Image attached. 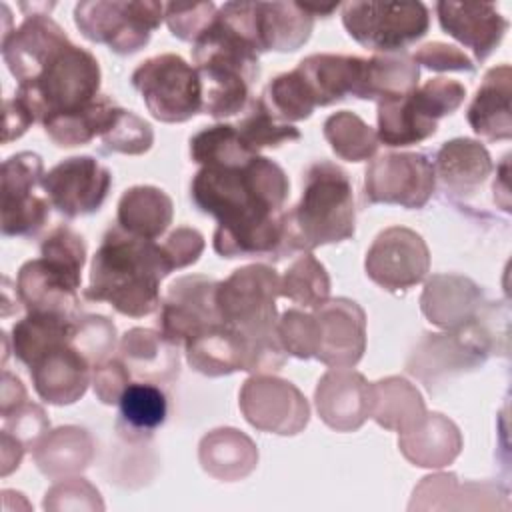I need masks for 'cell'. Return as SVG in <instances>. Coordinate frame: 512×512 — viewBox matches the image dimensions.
<instances>
[{"label": "cell", "mask_w": 512, "mask_h": 512, "mask_svg": "<svg viewBox=\"0 0 512 512\" xmlns=\"http://www.w3.org/2000/svg\"><path fill=\"white\" fill-rule=\"evenodd\" d=\"M328 276L326 270L320 262L312 258V254H304L298 258L290 270H286L284 280L280 282V294L288 296L290 300L310 306V308H320L328 296Z\"/></svg>", "instance_id": "cell-31"}, {"label": "cell", "mask_w": 512, "mask_h": 512, "mask_svg": "<svg viewBox=\"0 0 512 512\" xmlns=\"http://www.w3.org/2000/svg\"><path fill=\"white\" fill-rule=\"evenodd\" d=\"M510 66L492 68L468 108V122L478 136L508 140L512 136L510 116Z\"/></svg>", "instance_id": "cell-19"}, {"label": "cell", "mask_w": 512, "mask_h": 512, "mask_svg": "<svg viewBox=\"0 0 512 512\" xmlns=\"http://www.w3.org/2000/svg\"><path fill=\"white\" fill-rule=\"evenodd\" d=\"M324 136L330 142L332 150L350 162H360L370 158L376 152L378 138L374 130L362 122L356 114L342 110L332 114L324 122Z\"/></svg>", "instance_id": "cell-29"}, {"label": "cell", "mask_w": 512, "mask_h": 512, "mask_svg": "<svg viewBox=\"0 0 512 512\" xmlns=\"http://www.w3.org/2000/svg\"><path fill=\"white\" fill-rule=\"evenodd\" d=\"M216 284L206 276H184L170 286L158 326L172 346L188 344L210 326L222 322L214 302Z\"/></svg>", "instance_id": "cell-13"}, {"label": "cell", "mask_w": 512, "mask_h": 512, "mask_svg": "<svg viewBox=\"0 0 512 512\" xmlns=\"http://www.w3.org/2000/svg\"><path fill=\"white\" fill-rule=\"evenodd\" d=\"M260 100L278 122L286 124L308 118L316 108L306 82L296 70L270 80Z\"/></svg>", "instance_id": "cell-28"}, {"label": "cell", "mask_w": 512, "mask_h": 512, "mask_svg": "<svg viewBox=\"0 0 512 512\" xmlns=\"http://www.w3.org/2000/svg\"><path fill=\"white\" fill-rule=\"evenodd\" d=\"M288 192V176L266 156H252L232 166H202L190 186L194 204L218 220L214 250L224 258L288 254L284 212Z\"/></svg>", "instance_id": "cell-1"}, {"label": "cell", "mask_w": 512, "mask_h": 512, "mask_svg": "<svg viewBox=\"0 0 512 512\" xmlns=\"http://www.w3.org/2000/svg\"><path fill=\"white\" fill-rule=\"evenodd\" d=\"M436 14L442 30L470 48L480 62L494 52L508 28L494 4L438 2Z\"/></svg>", "instance_id": "cell-17"}, {"label": "cell", "mask_w": 512, "mask_h": 512, "mask_svg": "<svg viewBox=\"0 0 512 512\" xmlns=\"http://www.w3.org/2000/svg\"><path fill=\"white\" fill-rule=\"evenodd\" d=\"M464 96L466 88L460 82L448 78H432L424 86H416L412 90V98L420 112L434 122L446 114H452L462 104Z\"/></svg>", "instance_id": "cell-34"}, {"label": "cell", "mask_w": 512, "mask_h": 512, "mask_svg": "<svg viewBox=\"0 0 512 512\" xmlns=\"http://www.w3.org/2000/svg\"><path fill=\"white\" fill-rule=\"evenodd\" d=\"M276 332L282 346L298 358L316 356L320 350V324L316 316L288 310L276 326Z\"/></svg>", "instance_id": "cell-33"}, {"label": "cell", "mask_w": 512, "mask_h": 512, "mask_svg": "<svg viewBox=\"0 0 512 512\" xmlns=\"http://www.w3.org/2000/svg\"><path fill=\"white\" fill-rule=\"evenodd\" d=\"M118 110L120 106H116L112 98L98 94L84 108L70 114L54 116L42 122V126L56 146H84L96 136H102L112 126Z\"/></svg>", "instance_id": "cell-26"}, {"label": "cell", "mask_w": 512, "mask_h": 512, "mask_svg": "<svg viewBox=\"0 0 512 512\" xmlns=\"http://www.w3.org/2000/svg\"><path fill=\"white\" fill-rule=\"evenodd\" d=\"M278 294L280 280L274 268L262 264L238 268L226 282L216 284L214 302L220 320L250 344V372L276 370L284 362L276 332Z\"/></svg>", "instance_id": "cell-3"}, {"label": "cell", "mask_w": 512, "mask_h": 512, "mask_svg": "<svg viewBox=\"0 0 512 512\" xmlns=\"http://www.w3.org/2000/svg\"><path fill=\"white\" fill-rule=\"evenodd\" d=\"M42 256L28 260L16 278V292L28 312L78 318L86 244L68 226L54 228L40 246Z\"/></svg>", "instance_id": "cell-6"}, {"label": "cell", "mask_w": 512, "mask_h": 512, "mask_svg": "<svg viewBox=\"0 0 512 512\" xmlns=\"http://www.w3.org/2000/svg\"><path fill=\"white\" fill-rule=\"evenodd\" d=\"M28 368L36 394L56 406L76 402L90 382V360L74 342L46 350Z\"/></svg>", "instance_id": "cell-16"}, {"label": "cell", "mask_w": 512, "mask_h": 512, "mask_svg": "<svg viewBox=\"0 0 512 512\" xmlns=\"http://www.w3.org/2000/svg\"><path fill=\"white\" fill-rule=\"evenodd\" d=\"M112 184V174L92 156H72L58 162L42 178L50 204L66 218L100 210Z\"/></svg>", "instance_id": "cell-12"}, {"label": "cell", "mask_w": 512, "mask_h": 512, "mask_svg": "<svg viewBox=\"0 0 512 512\" xmlns=\"http://www.w3.org/2000/svg\"><path fill=\"white\" fill-rule=\"evenodd\" d=\"M354 220V192L348 174L328 160L310 164L302 180V196L286 212L288 254L354 236Z\"/></svg>", "instance_id": "cell-4"}, {"label": "cell", "mask_w": 512, "mask_h": 512, "mask_svg": "<svg viewBox=\"0 0 512 512\" xmlns=\"http://www.w3.org/2000/svg\"><path fill=\"white\" fill-rule=\"evenodd\" d=\"M132 86L160 122H186L202 112V80L178 54L152 56L132 72Z\"/></svg>", "instance_id": "cell-7"}, {"label": "cell", "mask_w": 512, "mask_h": 512, "mask_svg": "<svg viewBox=\"0 0 512 512\" xmlns=\"http://www.w3.org/2000/svg\"><path fill=\"white\" fill-rule=\"evenodd\" d=\"M438 122L426 118L414 98L412 90L406 94H390L378 100V132L376 138L384 146H410L430 138Z\"/></svg>", "instance_id": "cell-22"}, {"label": "cell", "mask_w": 512, "mask_h": 512, "mask_svg": "<svg viewBox=\"0 0 512 512\" xmlns=\"http://www.w3.org/2000/svg\"><path fill=\"white\" fill-rule=\"evenodd\" d=\"M162 246L168 252L174 268H184L198 260L200 252L204 250V238L198 230L178 228L166 238Z\"/></svg>", "instance_id": "cell-37"}, {"label": "cell", "mask_w": 512, "mask_h": 512, "mask_svg": "<svg viewBox=\"0 0 512 512\" xmlns=\"http://www.w3.org/2000/svg\"><path fill=\"white\" fill-rule=\"evenodd\" d=\"M190 156L194 162L202 166H218V164L232 166V164H244L246 160L258 154H252L244 146L236 126L214 124L190 138Z\"/></svg>", "instance_id": "cell-27"}, {"label": "cell", "mask_w": 512, "mask_h": 512, "mask_svg": "<svg viewBox=\"0 0 512 512\" xmlns=\"http://www.w3.org/2000/svg\"><path fill=\"white\" fill-rule=\"evenodd\" d=\"M342 24L348 34L374 52H400L420 40L430 26L422 2H346Z\"/></svg>", "instance_id": "cell-8"}, {"label": "cell", "mask_w": 512, "mask_h": 512, "mask_svg": "<svg viewBox=\"0 0 512 512\" xmlns=\"http://www.w3.org/2000/svg\"><path fill=\"white\" fill-rule=\"evenodd\" d=\"M106 150L122 154H142L152 146L154 132L150 124L134 112L120 108L112 126L100 136Z\"/></svg>", "instance_id": "cell-32"}, {"label": "cell", "mask_w": 512, "mask_h": 512, "mask_svg": "<svg viewBox=\"0 0 512 512\" xmlns=\"http://www.w3.org/2000/svg\"><path fill=\"white\" fill-rule=\"evenodd\" d=\"M100 90V66L92 52L62 38L18 84L14 98L34 122L70 114L90 104Z\"/></svg>", "instance_id": "cell-5"}, {"label": "cell", "mask_w": 512, "mask_h": 512, "mask_svg": "<svg viewBox=\"0 0 512 512\" xmlns=\"http://www.w3.org/2000/svg\"><path fill=\"white\" fill-rule=\"evenodd\" d=\"M416 64H422L430 70H460V72H474L472 60L460 52L456 46L444 44V42H430L416 50L412 56Z\"/></svg>", "instance_id": "cell-36"}, {"label": "cell", "mask_w": 512, "mask_h": 512, "mask_svg": "<svg viewBox=\"0 0 512 512\" xmlns=\"http://www.w3.org/2000/svg\"><path fill=\"white\" fill-rule=\"evenodd\" d=\"M296 72L306 82L314 104L328 106L356 96L368 100V60L342 54H312L304 58Z\"/></svg>", "instance_id": "cell-15"}, {"label": "cell", "mask_w": 512, "mask_h": 512, "mask_svg": "<svg viewBox=\"0 0 512 512\" xmlns=\"http://www.w3.org/2000/svg\"><path fill=\"white\" fill-rule=\"evenodd\" d=\"M434 190V168L424 154H384L364 178V198L370 204L422 208Z\"/></svg>", "instance_id": "cell-11"}, {"label": "cell", "mask_w": 512, "mask_h": 512, "mask_svg": "<svg viewBox=\"0 0 512 512\" xmlns=\"http://www.w3.org/2000/svg\"><path fill=\"white\" fill-rule=\"evenodd\" d=\"M434 176L442 180V184L458 194L472 192L480 186L492 170L490 156L486 148H482L474 140L458 138L446 142L434 162Z\"/></svg>", "instance_id": "cell-23"}, {"label": "cell", "mask_w": 512, "mask_h": 512, "mask_svg": "<svg viewBox=\"0 0 512 512\" xmlns=\"http://www.w3.org/2000/svg\"><path fill=\"white\" fill-rule=\"evenodd\" d=\"M172 222V200L154 186H134L118 202L116 224L140 238L154 240Z\"/></svg>", "instance_id": "cell-24"}, {"label": "cell", "mask_w": 512, "mask_h": 512, "mask_svg": "<svg viewBox=\"0 0 512 512\" xmlns=\"http://www.w3.org/2000/svg\"><path fill=\"white\" fill-rule=\"evenodd\" d=\"M118 406L116 430L130 442L150 438L168 416L166 394L152 382H130L122 390Z\"/></svg>", "instance_id": "cell-21"}, {"label": "cell", "mask_w": 512, "mask_h": 512, "mask_svg": "<svg viewBox=\"0 0 512 512\" xmlns=\"http://www.w3.org/2000/svg\"><path fill=\"white\" fill-rule=\"evenodd\" d=\"M236 130H238L244 146L252 154H258L260 148L280 146L282 142L300 138V130L294 128L292 124L278 122L268 112V108L264 106V102L260 98L250 102L248 114L236 124Z\"/></svg>", "instance_id": "cell-30"}, {"label": "cell", "mask_w": 512, "mask_h": 512, "mask_svg": "<svg viewBox=\"0 0 512 512\" xmlns=\"http://www.w3.org/2000/svg\"><path fill=\"white\" fill-rule=\"evenodd\" d=\"M174 270L162 244L112 226L90 266L88 300L108 302L116 312L142 318L160 308V282Z\"/></svg>", "instance_id": "cell-2"}, {"label": "cell", "mask_w": 512, "mask_h": 512, "mask_svg": "<svg viewBox=\"0 0 512 512\" xmlns=\"http://www.w3.org/2000/svg\"><path fill=\"white\" fill-rule=\"evenodd\" d=\"M166 14V4L150 0L134 2H80L74 8L78 30L92 42L106 44L118 54L138 52L148 44Z\"/></svg>", "instance_id": "cell-9"}, {"label": "cell", "mask_w": 512, "mask_h": 512, "mask_svg": "<svg viewBox=\"0 0 512 512\" xmlns=\"http://www.w3.org/2000/svg\"><path fill=\"white\" fill-rule=\"evenodd\" d=\"M428 264L424 240L408 228L380 232L366 254V274L392 292L418 284L426 276Z\"/></svg>", "instance_id": "cell-14"}, {"label": "cell", "mask_w": 512, "mask_h": 512, "mask_svg": "<svg viewBox=\"0 0 512 512\" xmlns=\"http://www.w3.org/2000/svg\"><path fill=\"white\" fill-rule=\"evenodd\" d=\"M216 6L212 2H200V4H182V2H170L166 4V22L174 36L180 40H196V36L208 26V22L214 18Z\"/></svg>", "instance_id": "cell-35"}, {"label": "cell", "mask_w": 512, "mask_h": 512, "mask_svg": "<svg viewBox=\"0 0 512 512\" xmlns=\"http://www.w3.org/2000/svg\"><path fill=\"white\" fill-rule=\"evenodd\" d=\"M256 24L262 52H292L310 38L314 16L300 2H256Z\"/></svg>", "instance_id": "cell-20"}, {"label": "cell", "mask_w": 512, "mask_h": 512, "mask_svg": "<svg viewBox=\"0 0 512 512\" xmlns=\"http://www.w3.org/2000/svg\"><path fill=\"white\" fill-rule=\"evenodd\" d=\"M44 164L34 152H18L2 164V234L34 236L50 216V200L34 190L42 186Z\"/></svg>", "instance_id": "cell-10"}, {"label": "cell", "mask_w": 512, "mask_h": 512, "mask_svg": "<svg viewBox=\"0 0 512 512\" xmlns=\"http://www.w3.org/2000/svg\"><path fill=\"white\" fill-rule=\"evenodd\" d=\"M80 318H68L50 312H28L12 328V348L14 356L30 366L46 350L74 342Z\"/></svg>", "instance_id": "cell-25"}, {"label": "cell", "mask_w": 512, "mask_h": 512, "mask_svg": "<svg viewBox=\"0 0 512 512\" xmlns=\"http://www.w3.org/2000/svg\"><path fill=\"white\" fill-rule=\"evenodd\" d=\"M62 38H66V32L48 14H28L16 30L4 32L2 58L18 84L34 72Z\"/></svg>", "instance_id": "cell-18"}, {"label": "cell", "mask_w": 512, "mask_h": 512, "mask_svg": "<svg viewBox=\"0 0 512 512\" xmlns=\"http://www.w3.org/2000/svg\"><path fill=\"white\" fill-rule=\"evenodd\" d=\"M4 142H10L18 136H22L30 124H34L32 114L16 100V98H8L4 102Z\"/></svg>", "instance_id": "cell-38"}]
</instances>
